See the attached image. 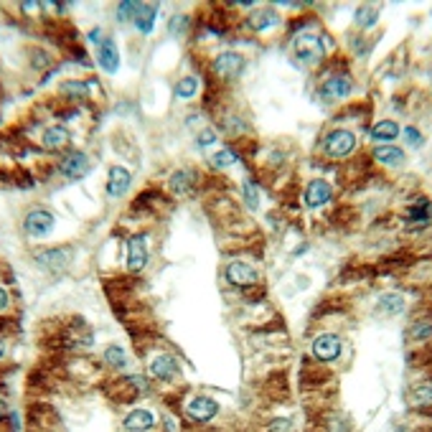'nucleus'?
Here are the masks:
<instances>
[{
    "label": "nucleus",
    "mask_w": 432,
    "mask_h": 432,
    "mask_svg": "<svg viewBox=\"0 0 432 432\" xmlns=\"http://www.w3.org/2000/svg\"><path fill=\"white\" fill-rule=\"evenodd\" d=\"M292 56L303 64V67H318L326 56V46H323L321 36L315 33H300L292 41Z\"/></svg>",
    "instance_id": "f257e3e1"
},
{
    "label": "nucleus",
    "mask_w": 432,
    "mask_h": 432,
    "mask_svg": "<svg viewBox=\"0 0 432 432\" xmlns=\"http://www.w3.org/2000/svg\"><path fill=\"white\" fill-rule=\"evenodd\" d=\"M351 90H354V82H351V76L335 74V76H331V79H328V82L321 87V99H323V102H328V105H335V102H341V99L349 97Z\"/></svg>",
    "instance_id": "f03ea898"
},
{
    "label": "nucleus",
    "mask_w": 432,
    "mask_h": 432,
    "mask_svg": "<svg viewBox=\"0 0 432 432\" xmlns=\"http://www.w3.org/2000/svg\"><path fill=\"white\" fill-rule=\"evenodd\" d=\"M323 148H326V153L331 158H346L356 148V138H354V133H349V130H333V133L326 138Z\"/></svg>",
    "instance_id": "7ed1b4c3"
},
{
    "label": "nucleus",
    "mask_w": 432,
    "mask_h": 432,
    "mask_svg": "<svg viewBox=\"0 0 432 432\" xmlns=\"http://www.w3.org/2000/svg\"><path fill=\"white\" fill-rule=\"evenodd\" d=\"M23 229L28 237H46L53 229V214L46 209H33L23 219Z\"/></svg>",
    "instance_id": "20e7f679"
},
{
    "label": "nucleus",
    "mask_w": 432,
    "mask_h": 432,
    "mask_svg": "<svg viewBox=\"0 0 432 432\" xmlns=\"http://www.w3.org/2000/svg\"><path fill=\"white\" fill-rule=\"evenodd\" d=\"M226 280L231 285H239V288H252V285L260 283V272L247 262H231L226 267Z\"/></svg>",
    "instance_id": "39448f33"
},
{
    "label": "nucleus",
    "mask_w": 432,
    "mask_h": 432,
    "mask_svg": "<svg viewBox=\"0 0 432 432\" xmlns=\"http://www.w3.org/2000/svg\"><path fill=\"white\" fill-rule=\"evenodd\" d=\"M310 351H313V356L318 361H333V358L341 356V338L333 333L318 335L313 341V346H310Z\"/></svg>",
    "instance_id": "423d86ee"
},
{
    "label": "nucleus",
    "mask_w": 432,
    "mask_h": 432,
    "mask_svg": "<svg viewBox=\"0 0 432 432\" xmlns=\"http://www.w3.org/2000/svg\"><path fill=\"white\" fill-rule=\"evenodd\" d=\"M148 262V239L138 234L127 242V269L130 272H140Z\"/></svg>",
    "instance_id": "0eeeda50"
},
{
    "label": "nucleus",
    "mask_w": 432,
    "mask_h": 432,
    "mask_svg": "<svg viewBox=\"0 0 432 432\" xmlns=\"http://www.w3.org/2000/svg\"><path fill=\"white\" fill-rule=\"evenodd\" d=\"M61 173L67 176L69 181H79L90 173V158L84 156L82 150H74L69 153L64 160H61Z\"/></svg>",
    "instance_id": "6e6552de"
},
{
    "label": "nucleus",
    "mask_w": 432,
    "mask_h": 432,
    "mask_svg": "<svg viewBox=\"0 0 432 432\" xmlns=\"http://www.w3.org/2000/svg\"><path fill=\"white\" fill-rule=\"evenodd\" d=\"M130 183H133L130 171L122 168V165H112L110 173H107V194H110L112 199H119V196L127 194Z\"/></svg>",
    "instance_id": "1a4fd4ad"
},
{
    "label": "nucleus",
    "mask_w": 432,
    "mask_h": 432,
    "mask_svg": "<svg viewBox=\"0 0 432 432\" xmlns=\"http://www.w3.org/2000/svg\"><path fill=\"white\" fill-rule=\"evenodd\" d=\"M188 417L196 419V422H206V419H211L219 412V404L214 402V399H209V397H194L191 402H188L186 407Z\"/></svg>",
    "instance_id": "9d476101"
},
{
    "label": "nucleus",
    "mask_w": 432,
    "mask_h": 432,
    "mask_svg": "<svg viewBox=\"0 0 432 432\" xmlns=\"http://www.w3.org/2000/svg\"><path fill=\"white\" fill-rule=\"evenodd\" d=\"M242 69H244V59L234 51L219 53L214 61V72L219 76H237L242 74Z\"/></svg>",
    "instance_id": "9b49d317"
},
{
    "label": "nucleus",
    "mask_w": 432,
    "mask_h": 432,
    "mask_svg": "<svg viewBox=\"0 0 432 432\" xmlns=\"http://www.w3.org/2000/svg\"><path fill=\"white\" fill-rule=\"evenodd\" d=\"M331 196H333V188H331V183H326V181H313V183L306 188V203L310 209L326 206V203L331 201Z\"/></svg>",
    "instance_id": "f8f14e48"
},
{
    "label": "nucleus",
    "mask_w": 432,
    "mask_h": 432,
    "mask_svg": "<svg viewBox=\"0 0 432 432\" xmlns=\"http://www.w3.org/2000/svg\"><path fill=\"white\" fill-rule=\"evenodd\" d=\"M97 61H99V67L105 69V72H110V74H115L119 69V51H117V44H115L112 38H105V41L99 44Z\"/></svg>",
    "instance_id": "ddd939ff"
},
{
    "label": "nucleus",
    "mask_w": 432,
    "mask_h": 432,
    "mask_svg": "<svg viewBox=\"0 0 432 432\" xmlns=\"http://www.w3.org/2000/svg\"><path fill=\"white\" fill-rule=\"evenodd\" d=\"M156 18H158V8L156 6H150V3H138L130 21L138 26L140 33H150L153 26H156Z\"/></svg>",
    "instance_id": "4468645a"
},
{
    "label": "nucleus",
    "mask_w": 432,
    "mask_h": 432,
    "mask_svg": "<svg viewBox=\"0 0 432 432\" xmlns=\"http://www.w3.org/2000/svg\"><path fill=\"white\" fill-rule=\"evenodd\" d=\"M150 374L156 376V379H163V381H171L176 374H178V364H176V358L168 356V354H160L150 361Z\"/></svg>",
    "instance_id": "2eb2a0df"
},
{
    "label": "nucleus",
    "mask_w": 432,
    "mask_h": 432,
    "mask_svg": "<svg viewBox=\"0 0 432 432\" xmlns=\"http://www.w3.org/2000/svg\"><path fill=\"white\" fill-rule=\"evenodd\" d=\"M153 425H156V417L148 410H133L125 417V422H122L125 432H148Z\"/></svg>",
    "instance_id": "dca6fc26"
},
{
    "label": "nucleus",
    "mask_w": 432,
    "mask_h": 432,
    "mask_svg": "<svg viewBox=\"0 0 432 432\" xmlns=\"http://www.w3.org/2000/svg\"><path fill=\"white\" fill-rule=\"evenodd\" d=\"M44 148L49 150H61V148H67L69 140H72V133H69L67 127L64 125H51V127H46V133H44Z\"/></svg>",
    "instance_id": "f3484780"
},
{
    "label": "nucleus",
    "mask_w": 432,
    "mask_h": 432,
    "mask_svg": "<svg viewBox=\"0 0 432 432\" xmlns=\"http://www.w3.org/2000/svg\"><path fill=\"white\" fill-rule=\"evenodd\" d=\"M277 23H280V15H277L275 8H260L257 13L249 15V26L254 31H267L272 26H277Z\"/></svg>",
    "instance_id": "a211bd4d"
},
{
    "label": "nucleus",
    "mask_w": 432,
    "mask_h": 432,
    "mask_svg": "<svg viewBox=\"0 0 432 432\" xmlns=\"http://www.w3.org/2000/svg\"><path fill=\"white\" fill-rule=\"evenodd\" d=\"M374 158L379 163L389 165V168H397V165L404 163V150L397 148V145H379V148L374 150Z\"/></svg>",
    "instance_id": "6ab92c4d"
},
{
    "label": "nucleus",
    "mask_w": 432,
    "mask_h": 432,
    "mask_svg": "<svg viewBox=\"0 0 432 432\" xmlns=\"http://www.w3.org/2000/svg\"><path fill=\"white\" fill-rule=\"evenodd\" d=\"M372 135L374 140H394L397 135H399V125L392 122V119H381V122H376L372 127Z\"/></svg>",
    "instance_id": "aec40b11"
},
{
    "label": "nucleus",
    "mask_w": 432,
    "mask_h": 432,
    "mask_svg": "<svg viewBox=\"0 0 432 432\" xmlns=\"http://www.w3.org/2000/svg\"><path fill=\"white\" fill-rule=\"evenodd\" d=\"M376 18H379V8L376 6H361L356 10V23L361 28H372L374 23H376Z\"/></svg>",
    "instance_id": "412c9836"
},
{
    "label": "nucleus",
    "mask_w": 432,
    "mask_h": 432,
    "mask_svg": "<svg viewBox=\"0 0 432 432\" xmlns=\"http://www.w3.org/2000/svg\"><path fill=\"white\" fill-rule=\"evenodd\" d=\"M196 92H199V79H196V76H183V79L176 84V94H178L181 99L196 97Z\"/></svg>",
    "instance_id": "4be33fe9"
},
{
    "label": "nucleus",
    "mask_w": 432,
    "mask_h": 432,
    "mask_svg": "<svg viewBox=\"0 0 432 432\" xmlns=\"http://www.w3.org/2000/svg\"><path fill=\"white\" fill-rule=\"evenodd\" d=\"M191 186H194V173L191 171H178L171 178V188L176 191V194H186Z\"/></svg>",
    "instance_id": "5701e85b"
},
{
    "label": "nucleus",
    "mask_w": 432,
    "mask_h": 432,
    "mask_svg": "<svg viewBox=\"0 0 432 432\" xmlns=\"http://www.w3.org/2000/svg\"><path fill=\"white\" fill-rule=\"evenodd\" d=\"M404 308V300L399 298V295H384V298H379V310L387 315H394L399 313Z\"/></svg>",
    "instance_id": "b1692460"
},
{
    "label": "nucleus",
    "mask_w": 432,
    "mask_h": 432,
    "mask_svg": "<svg viewBox=\"0 0 432 432\" xmlns=\"http://www.w3.org/2000/svg\"><path fill=\"white\" fill-rule=\"evenodd\" d=\"M105 361L110 366H115V369H122V366L127 364V356H125V351L119 349V346H110V349L105 351Z\"/></svg>",
    "instance_id": "393cba45"
},
{
    "label": "nucleus",
    "mask_w": 432,
    "mask_h": 432,
    "mask_svg": "<svg viewBox=\"0 0 432 432\" xmlns=\"http://www.w3.org/2000/svg\"><path fill=\"white\" fill-rule=\"evenodd\" d=\"M237 160H239L237 153H231L229 148H222L214 156V160H211V163H214V168H229V165H234Z\"/></svg>",
    "instance_id": "a878e982"
},
{
    "label": "nucleus",
    "mask_w": 432,
    "mask_h": 432,
    "mask_svg": "<svg viewBox=\"0 0 432 432\" xmlns=\"http://www.w3.org/2000/svg\"><path fill=\"white\" fill-rule=\"evenodd\" d=\"M412 338L415 341H425V338H430L432 335V323H417V326L412 328Z\"/></svg>",
    "instance_id": "bb28decb"
},
{
    "label": "nucleus",
    "mask_w": 432,
    "mask_h": 432,
    "mask_svg": "<svg viewBox=\"0 0 432 432\" xmlns=\"http://www.w3.org/2000/svg\"><path fill=\"white\" fill-rule=\"evenodd\" d=\"M244 199L252 209H257V203H260V194H257V186H254L252 181H247L244 183Z\"/></svg>",
    "instance_id": "cd10ccee"
},
{
    "label": "nucleus",
    "mask_w": 432,
    "mask_h": 432,
    "mask_svg": "<svg viewBox=\"0 0 432 432\" xmlns=\"http://www.w3.org/2000/svg\"><path fill=\"white\" fill-rule=\"evenodd\" d=\"M135 6H138V3H130V0L119 3V8H117V18H119V21H127V18H133Z\"/></svg>",
    "instance_id": "c85d7f7f"
},
{
    "label": "nucleus",
    "mask_w": 432,
    "mask_h": 432,
    "mask_svg": "<svg viewBox=\"0 0 432 432\" xmlns=\"http://www.w3.org/2000/svg\"><path fill=\"white\" fill-rule=\"evenodd\" d=\"M64 92L74 94V97H84V94H87V87H84V82H67L64 84Z\"/></svg>",
    "instance_id": "c756f323"
},
{
    "label": "nucleus",
    "mask_w": 432,
    "mask_h": 432,
    "mask_svg": "<svg viewBox=\"0 0 432 432\" xmlns=\"http://www.w3.org/2000/svg\"><path fill=\"white\" fill-rule=\"evenodd\" d=\"M404 138H407V142H410V145H415V148H419V145H422V135H419L415 127H404Z\"/></svg>",
    "instance_id": "7c9ffc66"
},
{
    "label": "nucleus",
    "mask_w": 432,
    "mask_h": 432,
    "mask_svg": "<svg viewBox=\"0 0 432 432\" xmlns=\"http://www.w3.org/2000/svg\"><path fill=\"white\" fill-rule=\"evenodd\" d=\"M199 148H206V145H214L216 142V133H211V130H203L201 135H199Z\"/></svg>",
    "instance_id": "2f4dec72"
},
{
    "label": "nucleus",
    "mask_w": 432,
    "mask_h": 432,
    "mask_svg": "<svg viewBox=\"0 0 432 432\" xmlns=\"http://www.w3.org/2000/svg\"><path fill=\"white\" fill-rule=\"evenodd\" d=\"M290 430V422H288V419H277L275 425L269 427V432H288Z\"/></svg>",
    "instance_id": "473e14b6"
},
{
    "label": "nucleus",
    "mask_w": 432,
    "mask_h": 432,
    "mask_svg": "<svg viewBox=\"0 0 432 432\" xmlns=\"http://www.w3.org/2000/svg\"><path fill=\"white\" fill-rule=\"evenodd\" d=\"M6 308H8V292L3 290V288H0V313H3Z\"/></svg>",
    "instance_id": "72a5a7b5"
},
{
    "label": "nucleus",
    "mask_w": 432,
    "mask_h": 432,
    "mask_svg": "<svg viewBox=\"0 0 432 432\" xmlns=\"http://www.w3.org/2000/svg\"><path fill=\"white\" fill-rule=\"evenodd\" d=\"M6 415H8V404L3 402V399H0V419L6 417Z\"/></svg>",
    "instance_id": "f704fd0d"
},
{
    "label": "nucleus",
    "mask_w": 432,
    "mask_h": 432,
    "mask_svg": "<svg viewBox=\"0 0 432 432\" xmlns=\"http://www.w3.org/2000/svg\"><path fill=\"white\" fill-rule=\"evenodd\" d=\"M3 356H6V343L0 341V358H3Z\"/></svg>",
    "instance_id": "c9c22d12"
}]
</instances>
